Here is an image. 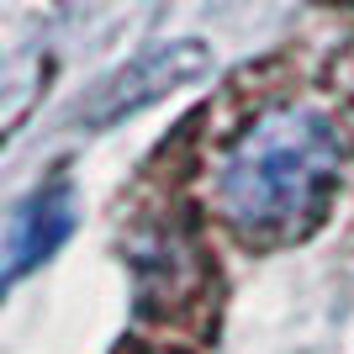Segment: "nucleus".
<instances>
[{
	"label": "nucleus",
	"mask_w": 354,
	"mask_h": 354,
	"mask_svg": "<svg viewBox=\"0 0 354 354\" xmlns=\"http://www.w3.org/2000/svg\"><path fill=\"white\" fill-rule=\"evenodd\" d=\"M344 133L323 106H265L217 164V212L249 243H291L323 222L339 191Z\"/></svg>",
	"instance_id": "nucleus-1"
},
{
	"label": "nucleus",
	"mask_w": 354,
	"mask_h": 354,
	"mask_svg": "<svg viewBox=\"0 0 354 354\" xmlns=\"http://www.w3.org/2000/svg\"><path fill=\"white\" fill-rule=\"evenodd\" d=\"M201 69H207V48H201V43L153 48V53H143L138 64L117 69L101 90H95V101L85 106V122H117V117H127V111H143L148 101H159V95L180 90Z\"/></svg>",
	"instance_id": "nucleus-2"
},
{
	"label": "nucleus",
	"mask_w": 354,
	"mask_h": 354,
	"mask_svg": "<svg viewBox=\"0 0 354 354\" xmlns=\"http://www.w3.org/2000/svg\"><path fill=\"white\" fill-rule=\"evenodd\" d=\"M74 233V196L69 185H48V191L27 196L11 217V238H6V281H21L27 270L59 254V243Z\"/></svg>",
	"instance_id": "nucleus-3"
}]
</instances>
